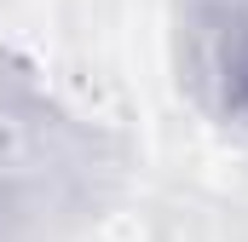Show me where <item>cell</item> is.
I'll return each instance as SVG.
<instances>
[{"label":"cell","instance_id":"cell-2","mask_svg":"<svg viewBox=\"0 0 248 242\" xmlns=\"http://www.w3.org/2000/svg\"><path fill=\"white\" fill-rule=\"evenodd\" d=\"M0 242H12V213H6V202H0Z\"/></svg>","mask_w":248,"mask_h":242},{"label":"cell","instance_id":"cell-1","mask_svg":"<svg viewBox=\"0 0 248 242\" xmlns=\"http://www.w3.org/2000/svg\"><path fill=\"white\" fill-rule=\"evenodd\" d=\"M214 81H219L225 110L248 121V6L225 12L214 29Z\"/></svg>","mask_w":248,"mask_h":242}]
</instances>
